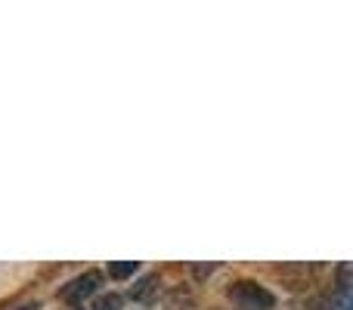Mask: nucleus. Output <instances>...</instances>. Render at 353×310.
<instances>
[{
  "instance_id": "7",
  "label": "nucleus",
  "mask_w": 353,
  "mask_h": 310,
  "mask_svg": "<svg viewBox=\"0 0 353 310\" xmlns=\"http://www.w3.org/2000/svg\"><path fill=\"white\" fill-rule=\"evenodd\" d=\"M338 310H353V295H350L347 301H341V304H338Z\"/></svg>"
},
{
  "instance_id": "6",
  "label": "nucleus",
  "mask_w": 353,
  "mask_h": 310,
  "mask_svg": "<svg viewBox=\"0 0 353 310\" xmlns=\"http://www.w3.org/2000/svg\"><path fill=\"white\" fill-rule=\"evenodd\" d=\"M90 310H121V298L118 295H103Z\"/></svg>"
},
{
  "instance_id": "4",
  "label": "nucleus",
  "mask_w": 353,
  "mask_h": 310,
  "mask_svg": "<svg viewBox=\"0 0 353 310\" xmlns=\"http://www.w3.org/2000/svg\"><path fill=\"white\" fill-rule=\"evenodd\" d=\"M353 295V264H341L338 267V304L347 301Z\"/></svg>"
},
{
  "instance_id": "5",
  "label": "nucleus",
  "mask_w": 353,
  "mask_h": 310,
  "mask_svg": "<svg viewBox=\"0 0 353 310\" xmlns=\"http://www.w3.org/2000/svg\"><path fill=\"white\" fill-rule=\"evenodd\" d=\"M137 267H140V264H137V261H112L109 264V276H112V280H128V276L130 273H137Z\"/></svg>"
},
{
  "instance_id": "1",
  "label": "nucleus",
  "mask_w": 353,
  "mask_h": 310,
  "mask_svg": "<svg viewBox=\"0 0 353 310\" xmlns=\"http://www.w3.org/2000/svg\"><path fill=\"white\" fill-rule=\"evenodd\" d=\"M226 298L242 310H270L276 304L273 292H267L263 286H257V282H251V280L232 282V286L226 289Z\"/></svg>"
},
{
  "instance_id": "2",
  "label": "nucleus",
  "mask_w": 353,
  "mask_h": 310,
  "mask_svg": "<svg viewBox=\"0 0 353 310\" xmlns=\"http://www.w3.org/2000/svg\"><path fill=\"white\" fill-rule=\"evenodd\" d=\"M99 286H103V273H99V270H87V273L74 276L68 286L59 289V298L72 301V304H81V301H87L90 295H97Z\"/></svg>"
},
{
  "instance_id": "3",
  "label": "nucleus",
  "mask_w": 353,
  "mask_h": 310,
  "mask_svg": "<svg viewBox=\"0 0 353 310\" xmlns=\"http://www.w3.org/2000/svg\"><path fill=\"white\" fill-rule=\"evenodd\" d=\"M155 295H159V276H155V273L143 276V280L137 282L134 289H130V298L140 301V304H152Z\"/></svg>"
},
{
  "instance_id": "8",
  "label": "nucleus",
  "mask_w": 353,
  "mask_h": 310,
  "mask_svg": "<svg viewBox=\"0 0 353 310\" xmlns=\"http://www.w3.org/2000/svg\"><path fill=\"white\" fill-rule=\"evenodd\" d=\"M22 310H37V307H31V304H28V307H22Z\"/></svg>"
}]
</instances>
